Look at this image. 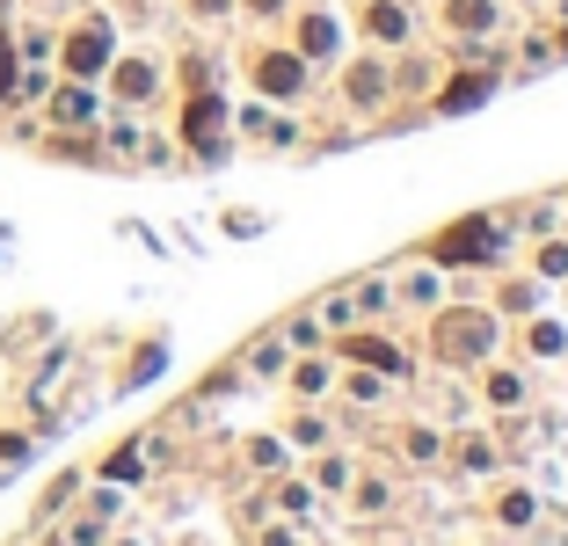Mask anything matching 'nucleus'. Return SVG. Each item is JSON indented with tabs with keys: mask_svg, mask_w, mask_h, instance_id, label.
I'll return each mask as SVG.
<instances>
[{
	"mask_svg": "<svg viewBox=\"0 0 568 546\" xmlns=\"http://www.w3.org/2000/svg\"><path fill=\"white\" fill-rule=\"evenodd\" d=\"M292 37H300L292 51H300L306 67H314V59H321V67H335V59H343V16H335V8H306Z\"/></svg>",
	"mask_w": 568,
	"mask_h": 546,
	"instance_id": "nucleus-1",
	"label": "nucleus"
},
{
	"mask_svg": "<svg viewBox=\"0 0 568 546\" xmlns=\"http://www.w3.org/2000/svg\"><path fill=\"white\" fill-rule=\"evenodd\" d=\"M110 59H118V51H110V22H102V16L81 22V30L67 37V73H73V81H95Z\"/></svg>",
	"mask_w": 568,
	"mask_h": 546,
	"instance_id": "nucleus-2",
	"label": "nucleus"
},
{
	"mask_svg": "<svg viewBox=\"0 0 568 546\" xmlns=\"http://www.w3.org/2000/svg\"><path fill=\"white\" fill-rule=\"evenodd\" d=\"M255 88H263L270 102H292L306 88V59L300 51H263V59H255Z\"/></svg>",
	"mask_w": 568,
	"mask_h": 546,
	"instance_id": "nucleus-3",
	"label": "nucleus"
},
{
	"mask_svg": "<svg viewBox=\"0 0 568 546\" xmlns=\"http://www.w3.org/2000/svg\"><path fill=\"white\" fill-rule=\"evenodd\" d=\"M357 30H365L372 44H408V30H416V22H408V8H402V0H365Z\"/></svg>",
	"mask_w": 568,
	"mask_h": 546,
	"instance_id": "nucleus-4",
	"label": "nucleus"
},
{
	"mask_svg": "<svg viewBox=\"0 0 568 546\" xmlns=\"http://www.w3.org/2000/svg\"><path fill=\"white\" fill-rule=\"evenodd\" d=\"M437 16H445L452 37H488V30L503 22V0H445Z\"/></svg>",
	"mask_w": 568,
	"mask_h": 546,
	"instance_id": "nucleus-5",
	"label": "nucleus"
},
{
	"mask_svg": "<svg viewBox=\"0 0 568 546\" xmlns=\"http://www.w3.org/2000/svg\"><path fill=\"white\" fill-rule=\"evenodd\" d=\"M343 95H351L357 110H379L386 102V67L379 59H351V67H343Z\"/></svg>",
	"mask_w": 568,
	"mask_h": 546,
	"instance_id": "nucleus-6",
	"label": "nucleus"
},
{
	"mask_svg": "<svg viewBox=\"0 0 568 546\" xmlns=\"http://www.w3.org/2000/svg\"><path fill=\"white\" fill-rule=\"evenodd\" d=\"M95 88L88 81H73V88H59V95H51V117H59V124H95Z\"/></svg>",
	"mask_w": 568,
	"mask_h": 546,
	"instance_id": "nucleus-7",
	"label": "nucleus"
},
{
	"mask_svg": "<svg viewBox=\"0 0 568 546\" xmlns=\"http://www.w3.org/2000/svg\"><path fill=\"white\" fill-rule=\"evenodd\" d=\"M110 67H118V95H124V102H146V95H153V81H161L146 59H110Z\"/></svg>",
	"mask_w": 568,
	"mask_h": 546,
	"instance_id": "nucleus-8",
	"label": "nucleus"
},
{
	"mask_svg": "<svg viewBox=\"0 0 568 546\" xmlns=\"http://www.w3.org/2000/svg\"><path fill=\"white\" fill-rule=\"evenodd\" d=\"M343 350H351L357 364H379V372H402V350H394V343H379V335H351Z\"/></svg>",
	"mask_w": 568,
	"mask_h": 546,
	"instance_id": "nucleus-9",
	"label": "nucleus"
},
{
	"mask_svg": "<svg viewBox=\"0 0 568 546\" xmlns=\"http://www.w3.org/2000/svg\"><path fill=\"white\" fill-rule=\"evenodd\" d=\"M219 117H226V110H219V95H197V102H190V117H183V132H190V146H204V139L219 132Z\"/></svg>",
	"mask_w": 568,
	"mask_h": 546,
	"instance_id": "nucleus-10",
	"label": "nucleus"
},
{
	"mask_svg": "<svg viewBox=\"0 0 568 546\" xmlns=\"http://www.w3.org/2000/svg\"><path fill=\"white\" fill-rule=\"evenodd\" d=\"M488 88H496V81H488V73H467V81H452L445 95H437V110H474V102H481Z\"/></svg>",
	"mask_w": 568,
	"mask_h": 546,
	"instance_id": "nucleus-11",
	"label": "nucleus"
},
{
	"mask_svg": "<svg viewBox=\"0 0 568 546\" xmlns=\"http://www.w3.org/2000/svg\"><path fill=\"white\" fill-rule=\"evenodd\" d=\"M488 401H496V408H518L525 380H518V372H488Z\"/></svg>",
	"mask_w": 568,
	"mask_h": 546,
	"instance_id": "nucleus-12",
	"label": "nucleus"
},
{
	"mask_svg": "<svg viewBox=\"0 0 568 546\" xmlns=\"http://www.w3.org/2000/svg\"><path fill=\"white\" fill-rule=\"evenodd\" d=\"M525 343H532L539 357H554V350H561L568 335H561V321H532V335H525Z\"/></svg>",
	"mask_w": 568,
	"mask_h": 546,
	"instance_id": "nucleus-13",
	"label": "nucleus"
},
{
	"mask_svg": "<svg viewBox=\"0 0 568 546\" xmlns=\"http://www.w3.org/2000/svg\"><path fill=\"white\" fill-rule=\"evenodd\" d=\"M539 277H568V249H561V241H547V249H539Z\"/></svg>",
	"mask_w": 568,
	"mask_h": 546,
	"instance_id": "nucleus-14",
	"label": "nucleus"
},
{
	"mask_svg": "<svg viewBox=\"0 0 568 546\" xmlns=\"http://www.w3.org/2000/svg\"><path fill=\"white\" fill-rule=\"evenodd\" d=\"M328 386V364H300V394H321Z\"/></svg>",
	"mask_w": 568,
	"mask_h": 546,
	"instance_id": "nucleus-15",
	"label": "nucleus"
},
{
	"mask_svg": "<svg viewBox=\"0 0 568 546\" xmlns=\"http://www.w3.org/2000/svg\"><path fill=\"white\" fill-rule=\"evenodd\" d=\"M8 81H16V51H8V37H0V95H8Z\"/></svg>",
	"mask_w": 568,
	"mask_h": 546,
	"instance_id": "nucleus-16",
	"label": "nucleus"
},
{
	"mask_svg": "<svg viewBox=\"0 0 568 546\" xmlns=\"http://www.w3.org/2000/svg\"><path fill=\"white\" fill-rule=\"evenodd\" d=\"M248 16H284V0H241Z\"/></svg>",
	"mask_w": 568,
	"mask_h": 546,
	"instance_id": "nucleus-17",
	"label": "nucleus"
},
{
	"mask_svg": "<svg viewBox=\"0 0 568 546\" xmlns=\"http://www.w3.org/2000/svg\"><path fill=\"white\" fill-rule=\"evenodd\" d=\"M190 8H197V16H226V8H234V0H190Z\"/></svg>",
	"mask_w": 568,
	"mask_h": 546,
	"instance_id": "nucleus-18",
	"label": "nucleus"
}]
</instances>
